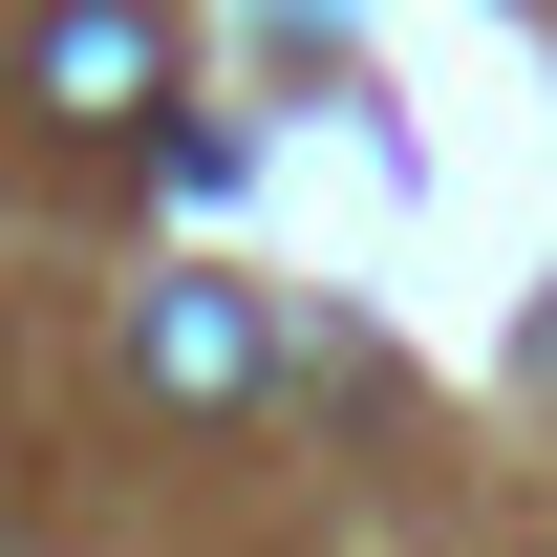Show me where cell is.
<instances>
[{"label":"cell","mask_w":557,"mask_h":557,"mask_svg":"<svg viewBox=\"0 0 557 557\" xmlns=\"http://www.w3.org/2000/svg\"><path fill=\"white\" fill-rule=\"evenodd\" d=\"M22 86H44L65 129H150V108H172V44H150V0H44V22H22Z\"/></svg>","instance_id":"1"},{"label":"cell","mask_w":557,"mask_h":557,"mask_svg":"<svg viewBox=\"0 0 557 557\" xmlns=\"http://www.w3.org/2000/svg\"><path fill=\"white\" fill-rule=\"evenodd\" d=\"M129 386H150V408H236V386H258V300H236V278H150Z\"/></svg>","instance_id":"2"}]
</instances>
